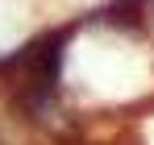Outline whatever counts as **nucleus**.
Here are the masks:
<instances>
[{
    "label": "nucleus",
    "instance_id": "f257e3e1",
    "mask_svg": "<svg viewBox=\"0 0 154 145\" xmlns=\"http://www.w3.org/2000/svg\"><path fill=\"white\" fill-rule=\"evenodd\" d=\"M146 4H150V0H112V4L100 13V17H104L108 25H142V17H146Z\"/></svg>",
    "mask_w": 154,
    "mask_h": 145
}]
</instances>
